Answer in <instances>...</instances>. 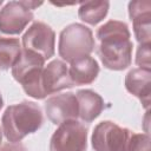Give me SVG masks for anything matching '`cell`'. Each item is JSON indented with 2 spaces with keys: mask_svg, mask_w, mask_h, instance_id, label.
<instances>
[{
  "mask_svg": "<svg viewBox=\"0 0 151 151\" xmlns=\"http://www.w3.org/2000/svg\"><path fill=\"white\" fill-rule=\"evenodd\" d=\"M45 60L29 51L22 50L18 61L12 67L13 78L21 84L26 94L34 99H44L46 96L41 86V74Z\"/></svg>",
  "mask_w": 151,
  "mask_h": 151,
  "instance_id": "cell-3",
  "label": "cell"
},
{
  "mask_svg": "<svg viewBox=\"0 0 151 151\" xmlns=\"http://www.w3.org/2000/svg\"><path fill=\"white\" fill-rule=\"evenodd\" d=\"M42 5L37 1H9L0 9V32L4 34H20L33 19L32 9Z\"/></svg>",
  "mask_w": 151,
  "mask_h": 151,
  "instance_id": "cell-5",
  "label": "cell"
},
{
  "mask_svg": "<svg viewBox=\"0 0 151 151\" xmlns=\"http://www.w3.org/2000/svg\"><path fill=\"white\" fill-rule=\"evenodd\" d=\"M97 53L103 65L112 71L127 68L132 63V42L129 26L119 20H110L97 31Z\"/></svg>",
  "mask_w": 151,
  "mask_h": 151,
  "instance_id": "cell-1",
  "label": "cell"
},
{
  "mask_svg": "<svg viewBox=\"0 0 151 151\" xmlns=\"http://www.w3.org/2000/svg\"><path fill=\"white\" fill-rule=\"evenodd\" d=\"M109 7L110 2L106 0L81 2L78 9V15L84 22L94 26L106 17Z\"/></svg>",
  "mask_w": 151,
  "mask_h": 151,
  "instance_id": "cell-15",
  "label": "cell"
},
{
  "mask_svg": "<svg viewBox=\"0 0 151 151\" xmlns=\"http://www.w3.org/2000/svg\"><path fill=\"white\" fill-rule=\"evenodd\" d=\"M78 101L79 118L85 123H91L103 112L105 107L104 99L93 90H79L76 94Z\"/></svg>",
  "mask_w": 151,
  "mask_h": 151,
  "instance_id": "cell-13",
  "label": "cell"
},
{
  "mask_svg": "<svg viewBox=\"0 0 151 151\" xmlns=\"http://www.w3.org/2000/svg\"><path fill=\"white\" fill-rule=\"evenodd\" d=\"M126 151H150V136L147 133H131Z\"/></svg>",
  "mask_w": 151,
  "mask_h": 151,
  "instance_id": "cell-17",
  "label": "cell"
},
{
  "mask_svg": "<svg viewBox=\"0 0 151 151\" xmlns=\"http://www.w3.org/2000/svg\"><path fill=\"white\" fill-rule=\"evenodd\" d=\"M94 50V38L92 31L83 24H71L66 26L59 35L58 52L66 63L90 55Z\"/></svg>",
  "mask_w": 151,
  "mask_h": 151,
  "instance_id": "cell-4",
  "label": "cell"
},
{
  "mask_svg": "<svg viewBox=\"0 0 151 151\" xmlns=\"http://www.w3.org/2000/svg\"><path fill=\"white\" fill-rule=\"evenodd\" d=\"M86 147L87 129L78 120L60 124L50 140V151H85Z\"/></svg>",
  "mask_w": 151,
  "mask_h": 151,
  "instance_id": "cell-6",
  "label": "cell"
},
{
  "mask_svg": "<svg viewBox=\"0 0 151 151\" xmlns=\"http://www.w3.org/2000/svg\"><path fill=\"white\" fill-rule=\"evenodd\" d=\"M47 118L55 125L68 120H77L79 116L77 97L72 92H66L50 97L45 101Z\"/></svg>",
  "mask_w": 151,
  "mask_h": 151,
  "instance_id": "cell-9",
  "label": "cell"
},
{
  "mask_svg": "<svg viewBox=\"0 0 151 151\" xmlns=\"http://www.w3.org/2000/svg\"><path fill=\"white\" fill-rule=\"evenodd\" d=\"M71 80L74 85H88L96 80L99 73V65L90 55L76 59L68 68Z\"/></svg>",
  "mask_w": 151,
  "mask_h": 151,
  "instance_id": "cell-14",
  "label": "cell"
},
{
  "mask_svg": "<svg viewBox=\"0 0 151 151\" xmlns=\"http://www.w3.org/2000/svg\"><path fill=\"white\" fill-rule=\"evenodd\" d=\"M1 5H2V0H0V6H1Z\"/></svg>",
  "mask_w": 151,
  "mask_h": 151,
  "instance_id": "cell-22",
  "label": "cell"
},
{
  "mask_svg": "<svg viewBox=\"0 0 151 151\" xmlns=\"http://www.w3.org/2000/svg\"><path fill=\"white\" fill-rule=\"evenodd\" d=\"M125 87L129 93L137 97L149 110L151 96V70L132 68L125 76Z\"/></svg>",
  "mask_w": 151,
  "mask_h": 151,
  "instance_id": "cell-12",
  "label": "cell"
},
{
  "mask_svg": "<svg viewBox=\"0 0 151 151\" xmlns=\"http://www.w3.org/2000/svg\"><path fill=\"white\" fill-rule=\"evenodd\" d=\"M42 123L40 106L27 100L8 106L1 117L2 133L8 143H20L26 136L38 131Z\"/></svg>",
  "mask_w": 151,
  "mask_h": 151,
  "instance_id": "cell-2",
  "label": "cell"
},
{
  "mask_svg": "<svg viewBox=\"0 0 151 151\" xmlns=\"http://www.w3.org/2000/svg\"><path fill=\"white\" fill-rule=\"evenodd\" d=\"M131 132L111 120H104L93 129L91 142L94 151H126Z\"/></svg>",
  "mask_w": 151,
  "mask_h": 151,
  "instance_id": "cell-7",
  "label": "cell"
},
{
  "mask_svg": "<svg viewBox=\"0 0 151 151\" xmlns=\"http://www.w3.org/2000/svg\"><path fill=\"white\" fill-rule=\"evenodd\" d=\"M20 41L15 38H0V71H6L18 61L21 54Z\"/></svg>",
  "mask_w": 151,
  "mask_h": 151,
  "instance_id": "cell-16",
  "label": "cell"
},
{
  "mask_svg": "<svg viewBox=\"0 0 151 151\" xmlns=\"http://www.w3.org/2000/svg\"><path fill=\"white\" fill-rule=\"evenodd\" d=\"M150 44L139 45L136 54V64L139 68L151 70V59H150Z\"/></svg>",
  "mask_w": 151,
  "mask_h": 151,
  "instance_id": "cell-18",
  "label": "cell"
},
{
  "mask_svg": "<svg viewBox=\"0 0 151 151\" xmlns=\"http://www.w3.org/2000/svg\"><path fill=\"white\" fill-rule=\"evenodd\" d=\"M1 140H2V130L0 129V145H1Z\"/></svg>",
  "mask_w": 151,
  "mask_h": 151,
  "instance_id": "cell-21",
  "label": "cell"
},
{
  "mask_svg": "<svg viewBox=\"0 0 151 151\" xmlns=\"http://www.w3.org/2000/svg\"><path fill=\"white\" fill-rule=\"evenodd\" d=\"M0 151H27L21 143H6L0 147Z\"/></svg>",
  "mask_w": 151,
  "mask_h": 151,
  "instance_id": "cell-19",
  "label": "cell"
},
{
  "mask_svg": "<svg viewBox=\"0 0 151 151\" xmlns=\"http://www.w3.org/2000/svg\"><path fill=\"white\" fill-rule=\"evenodd\" d=\"M73 85L74 84L71 80L68 67L65 61L54 59L44 67L41 74V86L45 96L65 88H71Z\"/></svg>",
  "mask_w": 151,
  "mask_h": 151,
  "instance_id": "cell-10",
  "label": "cell"
},
{
  "mask_svg": "<svg viewBox=\"0 0 151 151\" xmlns=\"http://www.w3.org/2000/svg\"><path fill=\"white\" fill-rule=\"evenodd\" d=\"M2 105H4V99H2V96H1V93H0V110H1Z\"/></svg>",
  "mask_w": 151,
  "mask_h": 151,
  "instance_id": "cell-20",
  "label": "cell"
},
{
  "mask_svg": "<svg viewBox=\"0 0 151 151\" xmlns=\"http://www.w3.org/2000/svg\"><path fill=\"white\" fill-rule=\"evenodd\" d=\"M129 17L133 24V33L139 45L150 44L151 2L149 0H137L129 2Z\"/></svg>",
  "mask_w": 151,
  "mask_h": 151,
  "instance_id": "cell-11",
  "label": "cell"
},
{
  "mask_svg": "<svg viewBox=\"0 0 151 151\" xmlns=\"http://www.w3.org/2000/svg\"><path fill=\"white\" fill-rule=\"evenodd\" d=\"M54 31L41 21H34L22 35L24 50L40 55L45 61L54 55Z\"/></svg>",
  "mask_w": 151,
  "mask_h": 151,
  "instance_id": "cell-8",
  "label": "cell"
}]
</instances>
